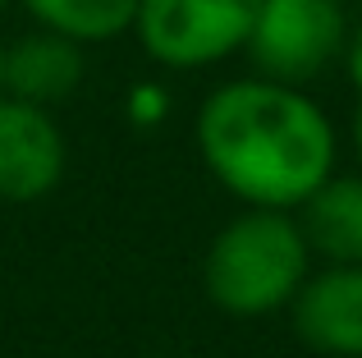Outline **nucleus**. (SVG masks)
Masks as SVG:
<instances>
[{"label": "nucleus", "mask_w": 362, "mask_h": 358, "mask_svg": "<svg viewBox=\"0 0 362 358\" xmlns=\"http://www.w3.org/2000/svg\"><path fill=\"white\" fill-rule=\"evenodd\" d=\"M349 14L339 0H257L243 60L257 79L308 88L330 64H339Z\"/></svg>", "instance_id": "nucleus-3"}, {"label": "nucleus", "mask_w": 362, "mask_h": 358, "mask_svg": "<svg viewBox=\"0 0 362 358\" xmlns=\"http://www.w3.org/2000/svg\"><path fill=\"white\" fill-rule=\"evenodd\" d=\"M289 322L308 350L326 358H362V262L308 271L289 304Z\"/></svg>", "instance_id": "nucleus-6"}, {"label": "nucleus", "mask_w": 362, "mask_h": 358, "mask_svg": "<svg viewBox=\"0 0 362 358\" xmlns=\"http://www.w3.org/2000/svg\"><path fill=\"white\" fill-rule=\"evenodd\" d=\"M0 92H5V42H0Z\"/></svg>", "instance_id": "nucleus-12"}, {"label": "nucleus", "mask_w": 362, "mask_h": 358, "mask_svg": "<svg viewBox=\"0 0 362 358\" xmlns=\"http://www.w3.org/2000/svg\"><path fill=\"white\" fill-rule=\"evenodd\" d=\"M9 5H18V0H0V9H9Z\"/></svg>", "instance_id": "nucleus-13"}, {"label": "nucleus", "mask_w": 362, "mask_h": 358, "mask_svg": "<svg viewBox=\"0 0 362 358\" xmlns=\"http://www.w3.org/2000/svg\"><path fill=\"white\" fill-rule=\"evenodd\" d=\"M308 253L326 267H354L362 262V175H330L321 188L303 197L293 212Z\"/></svg>", "instance_id": "nucleus-8"}, {"label": "nucleus", "mask_w": 362, "mask_h": 358, "mask_svg": "<svg viewBox=\"0 0 362 358\" xmlns=\"http://www.w3.org/2000/svg\"><path fill=\"white\" fill-rule=\"evenodd\" d=\"M257 0H138L133 37L160 69H216L243 55Z\"/></svg>", "instance_id": "nucleus-4"}, {"label": "nucleus", "mask_w": 362, "mask_h": 358, "mask_svg": "<svg viewBox=\"0 0 362 358\" xmlns=\"http://www.w3.org/2000/svg\"><path fill=\"white\" fill-rule=\"evenodd\" d=\"M83 88V46L64 42L55 33H23L18 42H5V97L33 101L55 110Z\"/></svg>", "instance_id": "nucleus-7"}, {"label": "nucleus", "mask_w": 362, "mask_h": 358, "mask_svg": "<svg viewBox=\"0 0 362 358\" xmlns=\"http://www.w3.org/2000/svg\"><path fill=\"white\" fill-rule=\"evenodd\" d=\"M339 64H344L349 83H354L358 97H362V18H358V23H349V37H344V55H339Z\"/></svg>", "instance_id": "nucleus-10"}, {"label": "nucleus", "mask_w": 362, "mask_h": 358, "mask_svg": "<svg viewBox=\"0 0 362 358\" xmlns=\"http://www.w3.org/2000/svg\"><path fill=\"white\" fill-rule=\"evenodd\" d=\"M69 171V138L55 110L0 92V202H42Z\"/></svg>", "instance_id": "nucleus-5"}, {"label": "nucleus", "mask_w": 362, "mask_h": 358, "mask_svg": "<svg viewBox=\"0 0 362 358\" xmlns=\"http://www.w3.org/2000/svg\"><path fill=\"white\" fill-rule=\"evenodd\" d=\"M33 28L55 33L74 46H101L133 33L138 0H18Z\"/></svg>", "instance_id": "nucleus-9"}, {"label": "nucleus", "mask_w": 362, "mask_h": 358, "mask_svg": "<svg viewBox=\"0 0 362 358\" xmlns=\"http://www.w3.org/2000/svg\"><path fill=\"white\" fill-rule=\"evenodd\" d=\"M193 147L206 175L243 207L298 212L339 166V134L308 88L243 79L216 83L193 115Z\"/></svg>", "instance_id": "nucleus-1"}, {"label": "nucleus", "mask_w": 362, "mask_h": 358, "mask_svg": "<svg viewBox=\"0 0 362 358\" xmlns=\"http://www.w3.org/2000/svg\"><path fill=\"white\" fill-rule=\"evenodd\" d=\"M170 358H193V354H170Z\"/></svg>", "instance_id": "nucleus-14"}, {"label": "nucleus", "mask_w": 362, "mask_h": 358, "mask_svg": "<svg viewBox=\"0 0 362 358\" xmlns=\"http://www.w3.org/2000/svg\"><path fill=\"white\" fill-rule=\"evenodd\" d=\"M312 271V253L293 212L243 207L216 230L202 258V289L225 317H271L293 304Z\"/></svg>", "instance_id": "nucleus-2"}, {"label": "nucleus", "mask_w": 362, "mask_h": 358, "mask_svg": "<svg viewBox=\"0 0 362 358\" xmlns=\"http://www.w3.org/2000/svg\"><path fill=\"white\" fill-rule=\"evenodd\" d=\"M349 143H354V156H358V175H362V97H358V110H354V125H349Z\"/></svg>", "instance_id": "nucleus-11"}]
</instances>
